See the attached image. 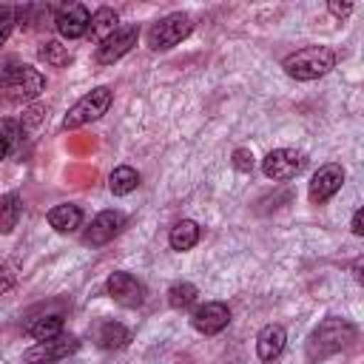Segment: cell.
Here are the masks:
<instances>
[{
  "label": "cell",
  "mask_w": 364,
  "mask_h": 364,
  "mask_svg": "<svg viewBox=\"0 0 364 364\" xmlns=\"http://www.w3.org/2000/svg\"><path fill=\"white\" fill-rule=\"evenodd\" d=\"M350 341H355V327L347 321V318H338V316H330L324 318L310 336H307V361H324L341 350L350 347Z\"/></svg>",
  "instance_id": "6da1fadb"
},
{
  "label": "cell",
  "mask_w": 364,
  "mask_h": 364,
  "mask_svg": "<svg viewBox=\"0 0 364 364\" xmlns=\"http://www.w3.org/2000/svg\"><path fill=\"white\" fill-rule=\"evenodd\" d=\"M333 65H336V54L327 46H307V48H299L290 57H284V71L301 82L324 77Z\"/></svg>",
  "instance_id": "7a4b0ae2"
},
{
  "label": "cell",
  "mask_w": 364,
  "mask_h": 364,
  "mask_svg": "<svg viewBox=\"0 0 364 364\" xmlns=\"http://www.w3.org/2000/svg\"><path fill=\"white\" fill-rule=\"evenodd\" d=\"M108 105H111V88H105V85L91 88L85 97H80V100L68 108V114H65V119H63V128L74 131V128H80V125H85V122H94V119H100V117L108 111Z\"/></svg>",
  "instance_id": "3957f363"
},
{
  "label": "cell",
  "mask_w": 364,
  "mask_h": 364,
  "mask_svg": "<svg viewBox=\"0 0 364 364\" xmlns=\"http://www.w3.org/2000/svg\"><path fill=\"white\" fill-rule=\"evenodd\" d=\"M193 23L188 14L176 11V14H168L162 20H156L151 28H148V46L154 51H165V48H173L176 43H182L188 34H191Z\"/></svg>",
  "instance_id": "277c9868"
},
{
  "label": "cell",
  "mask_w": 364,
  "mask_h": 364,
  "mask_svg": "<svg viewBox=\"0 0 364 364\" xmlns=\"http://www.w3.org/2000/svg\"><path fill=\"white\" fill-rule=\"evenodd\" d=\"M77 347H80L77 336L60 333L54 338H46V341H37L34 347H28L23 353V361H28V364H51V361H60V358L71 355Z\"/></svg>",
  "instance_id": "5b68a950"
},
{
  "label": "cell",
  "mask_w": 364,
  "mask_h": 364,
  "mask_svg": "<svg viewBox=\"0 0 364 364\" xmlns=\"http://www.w3.org/2000/svg\"><path fill=\"white\" fill-rule=\"evenodd\" d=\"M301 168H304V154L296 151V148H276V151H270V154L262 159L264 176H267V179H279V182L299 176Z\"/></svg>",
  "instance_id": "8992f818"
},
{
  "label": "cell",
  "mask_w": 364,
  "mask_h": 364,
  "mask_svg": "<svg viewBox=\"0 0 364 364\" xmlns=\"http://www.w3.org/2000/svg\"><path fill=\"white\" fill-rule=\"evenodd\" d=\"M136 40H139V28L136 26H117V31L97 46V63L100 65L117 63L119 57H125L136 46Z\"/></svg>",
  "instance_id": "52a82bcc"
},
{
  "label": "cell",
  "mask_w": 364,
  "mask_h": 364,
  "mask_svg": "<svg viewBox=\"0 0 364 364\" xmlns=\"http://www.w3.org/2000/svg\"><path fill=\"white\" fill-rule=\"evenodd\" d=\"M46 88V77L34 68V65H14L11 77H9V97L17 100V102H26V100H34L40 97V91Z\"/></svg>",
  "instance_id": "ba28073f"
},
{
  "label": "cell",
  "mask_w": 364,
  "mask_h": 364,
  "mask_svg": "<svg viewBox=\"0 0 364 364\" xmlns=\"http://www.w3.org/2000/svg\"><path fill=\"white\" fill-rule=\"evenodd\" d=\"M105 287H108V296L117 304H122V307H139L145 301V284L136 276L125 273V270L111 273L108 282H105Z\"/></svg>",
  "instance_id": "9c48e42d"
},
{
  "label": "cell",
  "mask_w": 364,
  "mask_h": 364,
  "mask_svg": "<svg viewBox=\"0 0 364 364\" xmlns=\"http://www.w3.org/2000/svg\"><path fill=\"white\" fill-rule=\"evenodd\" d=\"M341 185H344V168L336 165V162L321 165L310 179V202L324 205L330 196H336L341 191Z\"/></svg>",
  "instance_id": "30bf717a"
},
{
  "label": "cell",
  "mask_w": 364,
  "mask_h": 364,
  "mask_svg": "<svg viewBox=\"0 0 364 364\" xmlns=\"http://www.w3.org/2000/svg\"><path fill=\"white\" fill-rule=\"evenodd\" d=\"M191 324H193V330H199V333H205V336L222 333V330L230 324V310H228V304H222V301H205V304H199V307L193 310Z\"/></svg>",
  "instance_id": "8fae6325"
},
{
  "label": "cell",
  "mask_w": 364,
  "mask_h": 364,
  "mask_svg": "<svg viewBox=\"0 0 364 364\" xmlns=\"http://www.w3.org/2000/svg\"><path fill=\"white\" fill-rule=\"evenodd\" d=\"M122 225H125V216L119 210H102L91 219L88 230L82 233V242L85 245H105L122 230Z\"/></svg>",
  "instance_id": "7c38bea8"
},
{
  "label": "cell",
  "mask_w": 364,
  "mask_h": 364,
  "mask_svg": "<svg viewBox=\"0 0 364 364\" xmlns=\"http://www.w3.org/2000/svg\"><path fill=\"white\" fill-rule=\"evenodd\" d=\"M57 31L65 37V40H77V37H82L85 31H88V23H91V14H88V9L85 6H80V3H71V6H65L60 14H57Z\"/></svg>",
  "instance_id": "4fadbf2b"
},
{
  "label": "cell",
  "mask_w": 364,
  "mask_h": 364,
  "mask_svg": "<svg viewBox=\"0 0 364 364\" xmlns=\"http://www.w3.org/2000/svg\"><path fill=\"white\" fill-rule=\"evenodd\" d=\"M284 341H287V333L282 324H264L256 336V353L262 361H273L282 350H284Z\"/></svg>",
  "instance_id": "5bb4252c"
},
{
  "label": "cell",
  "mask_w": 364,
  "mask_h": 364,
  "mask_svg": "<svg viewBox=\"0 0 364 364\" xmlns=\"http://www.w3.org/2000/svg\"><path fill=\"white\" fill-rule=\"evenodd\" d=\"M48 225L60 233H71L82 225V210L80 205H71V202H63V205H54L48 210Z\"/></svg>",
  "instance_id": "9a60e30c"
},
{
  "label": "cell",
  "mask_w": 364,
  "mask_h": 364,
  "mask_svg": "<svg viewBox=\"0 0 364 364\" xmlns=\"http://www.w3.org/2000/svg\"><path fill=\"white\" fill-rule=\"evenodd\" d=\"M128 341H131V333H128V327L119 324V321H102V324L97 327V344H100L102 350H119V347H125Z\"/></svg>",
  "instance_id": "2e32d148"
},
{
  "label": "cell",
  "mask_w": 364,
  "mask_h": 364,
  "mask_svg": "<svg viewBox=\"0 0 364 364\" xmlns=\"http://www.w3.org/2000/svg\"><path fill=\"white\" fill-rule=\"evenodd\" d=\"M168 242H171L173 250H191V247L199 242V225H196L193 219L176 222V225L171 228V233H168Z\"/></svg>",
  "instance_id": "e0dca14e"
},
{
  "label": "cell",
  "mask_w": 364,
  "mask_h": 364,
  "mask_svg": "<svg viewBox=\"0 0 364 364\" xmlns=\"http://www.w3.org/2000/svg\"><path fill=\"white\" fill-rule=\"evenodd\" d=\"M20 210H23V202L17 191H9L6 196H0V233H11L17 228Z\"/></svg>",
  "instance_id": "ac0fdd59"
},
{
  "label": "cell",
  "mask_w": 364,
  "mask_h": 364,
  "mask_svg": "<svg viewBox=\"0 0 364 364\" xmlns=\"http://www.w3.org/2000/svg\"><path fill=\"white\" fill-rule=\"evenodd\" d=\"M117 23H119V17H117L114 9H97V11L91 14V23H88L91 37L102 43L105 37H111V34L117 31Z\"/></svg>",
  "instance_id": "d6986e66"
},
{
  "label": "cell",
  "mask_w": 364,
  "mask_h": 364,
  "mask_svg": "<svg viewBox=\"0 0 364 364\" xmlns=\"http://www.w3.org/2000/svg\"><path fill=\"white\" fill-rule=\"evenodd\" d=\"M136 185H139V173H136L131 165H119V168H114L111 176H108V188H111L114 196H125V193H131Z\"/></svg>",
  "instance_id": "ffe728a7"
},
{
  "label": "cell",
  "mask_w": 364,
  "mask_h": 364,
  "mask_svg": "<svg viewBox=\"0 0 364 364\" xmlns=\"http://www.w3.org/2000/svg\"><path fill=\"white\" fill-rule=\"evenodd\" d=\"M26 333H28L31 338H37V341L54 338V336L63 333V316H43V318H34V321L26 327Z\"/></svg>",
  "instance_id": "44dd1931"
},
{
  "label": "cell",
  "mask_w": 364,
  "mask_h": 364,
  "mask_svg": "<svg viewBox=\"0 0 364 364\" xmlns=\"http://www.w3.org/2000/svg\"><path fill=\"white\" fill-rule=\"evenodd\" d=\"M196 296H199V290H196V284H191V282H173V284L168 287V304H171L173 310L191 307V304L196 301Z\"/></svg>",
  "instance_id": "7402d4cb"
},
{
  "label": "cell",
  "mask_w": 364,
  "mask_h": 364,
  "mask_svg": "<svg viewBox=\"0 0 364 364\" xmlns=\"http://www.w3.org/2000/svg\"><path fill=\"white\" fill-rule=\"evenodd\" d=\"M40 60H46V65H51V68H63L71 63V54L60 40H48L40 48Z\"/></svg>",
  "instance_id": "603a6c76"
},
{
  "label": "cell",
  "mask_w": 364,
  "mask_h": 364,
  "mask_svg": "<svg viewBox=\"0 0 364 364\" xmlns=\"http://www.w3.org/2000/svg\"><path fill=\"white\" fill-rule=\"evenodd\" d=\"M253 165H256V159H253V151H250V148H236V151H233V168H236V171L250 173Z\"/></svg>",
  "instance_id": "cb8c5ba5"
},
{
  "label": "cell",
  "mask_w": 364,
  "mask_h": 364,
  "mask_svg": "<svg viewBox=\"0 0 364 364\" xmlns=\"http://www.w3.org/2000/svg\"><path fill=\"white\" fill-rule=\"evenodd\" d=\"M14 9H9V6H0V46L9 40V34H11V28H14Z\"/></svg>",
  "instance_id": "d4e9b609"
},
{
  "label": "cell",
  "mask_w": 364,
  "mask_h": 364,
  "mask_svg": "<svg viewBox=\"0 0 364 364\" xmlns=\"http://www.w3.org/2000/svg\"><path fill=\"white\" fill-rule=\"evenodd\" d=\"M14 282H17L14 267H11V264H0V293L11 290V287H14Z\"/></svg>",
  "instance_id": "484cf974"
},
{
  "label": "cell",
  "mask_w": 364,
  "mask_h": 364,
  "mask_svg": "<svg viewBox=\"0 0 364 364\" xmlns=\"http://www.w3.org/2000/svg\"><path fill=\"white\" fill-rule=\"evenodd\" d=\"M327 9H330V14H333V17H338V20H341V17H347V14L353 11V3H338V0H330V3H327Z\"/></svg>",
  "instance_id": "4316f807"
},
{
  "label": "cell",
  "mask_w": 364,
  "mask_h": 364,
  "mask_svg": "<svg viewBox=\"0 0 364 364\" xmlns=\"http://www.w3.org/2000/svg\"><path fill=\"white\" fill-rule=\"evenodd\" d=\"M11 71H14V60H9V57H0V88H6V85H9V77H11Z\"/></svg>",
  "instance_id": "83f0119b"
},
{
  "label": "cell",
  "mask_w": 364,
  "mask_h": 364,
  "mask_svg": "<svg viewBox=\"0 0 364 364\" xmlns=\"http://www.w3.org/2000/svg\"><path fill=\"white\" fill-rule=\"evenodd\" d=\"M43 114H46L43 105H31V108L26 111V117H23V125H37V122L43 119Z\"/></svg>",
  "instance_id": "f1b7e54d"
},
{
  "label": "cell",
  "mask_w": 364,
  "mask_h": 364,
  "mask_svg": "<svg viewBox=\"0 0 364 364\" xmlns=\"http://www.w3.org/2000/svg\"><path fill=\"white\" fill-rule=\"evenodd\" d=\"M0 134H3V136L11 142V148H14V142H17V136H20V128H17L14 122L6 119V122H0Z\"/></svg>",
  "instance_id": "f546056e"
},
{
  "label": "cell",
  "mask_w": 364,
  "mask_h": 364,
  "mask_svg": "<svg viewBox=\"0 0 364 364\" xmlns=\"http://www.w3.org/2000/svg\"><path fill=\"white\" fill-rule=\"evenodd\" d=\"M350 230H353L355 236H361V233H364V210H355V213H353V222H350Z\"/></svg>",
  "instance_id": "4dcf8cb0"
},
{
  "label": "cell",
  "mask_w": 364,
  "mask_h": 364,
  "mask_svg": "<svg viewBox=\"0 0 364 364\" xmlns=\"http://www.w3.org/2000/svg\"><path fill=\"white\" fill-rule=\"evenodd\" d=\"M9 151H11V142L0 134V159H6V156H9Z\"/></svg>",
  "instance_id": "1f68e13d"
}]
</instances>
